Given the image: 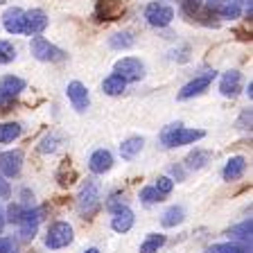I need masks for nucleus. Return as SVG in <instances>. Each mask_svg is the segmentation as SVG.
<instances>
[{"mask_svg":"<svg viewBox=\"0 0 253 253\" xmlns=\"http://www.w3.org/2000/svg\"><path fill=\"white\" fill-rule=\"evenodd\" d=\"M204 136L206 131H201V129H188L181 122H176V125H168L161 131V142L165 147H183V145H192V142L201 140Z\"/></svg>","mask_w":253,"mask_h":253,"instance_id":"obj_1","label":"nucleus"},{"mask_svg":"<svg viewBox=\"0 0 253 253\" xmlns=\"http://www.w3.org/2000/svg\"><path fill=\"white\" fill-rule=\"evenodd\" d=\"M30 52H32L34 59H39V61H47V63H59V61H63V59L68 57L61 47H57L54 43H50L43 37H32Z\"/></svg>","mask_w":253,"mask_h":253,"instance_id":"obj_2","label":"nucleus"},{"mask_svg":"<svg viewBox=\"0 0 253 253\" xmlns=\"http://www.w3.org/2000/svg\"><path fill=\"white\" fill-rule=\"evenodd\" d=\"M100 206V183L95 179H86L77 195V208L82 215H90Z\"/></svg>","mask_w":253,"mask_h":253,"instance_id":"obj_3","label":"nucleus"},{"mask_svg":"<svg viewBox=\"0 0 253 253\" xmlns=\"http://www.w3.org/2000/svg\"><path fill=\"white\" fill-rule=\"evenodd\" d=\"M70 242H73V226H70L68 221H54V224H50V228L45 233V247L50 251L68 247Z\"/></svg>","mask_w":253,"mask_h":253,"instance_id":"obj_4","label":"nucleus"},{"mask_svg":"<svg viewBox=\"0 0 253 253\" xmlns=\"http://www.w3.org/2000/svg\"><path fill=\"white\" fill-rule=\"evenodd\" d=\"M145 18L152 27H168L174 21V9L165 2H149L147 9H145Z\"/></svg>","mask_w":253,"mask_h":253,"instance_id":"obj_5","label":"nucleus"},{"mask_svg":"<svg viewBox=\"0 0 253 253\" xmlns=\"http://www.w3.org/2000/svg\"><path fill=\"white\" fill-rule=\"evenodd\" d=\"M116 73L125 82H140L145 77V63L136 57H122L116 61Z\"/></svg>","mask_w":253,"mask_h":253,"instance_id":"obj_6","label":"nucleus"},{"mask_svg":"<svg viewBox=\"0 0 253 253\" xmlns=\"http://www.w3.org/2000/svg\"><path fill=\"white\" fill-rule=\"evenodd\" d=\"M66 95H68V102L73 104V109L77 113H84L90 104V97H88V88H86L82 82H70L68 88H66Z\"/></svg>","mask_w":253,"mask_h":253,"instance_id":"obj_7","label":"nucleus"},{"mask_svg":"<svg viewBox=\"0 0 253 253\" xmlns=\"http://www.w3.org/2000/svg\"><path fill=\"white\" fill-rule=\"evenodd\" d=\"M215 77H217V73H204V75H199V77H195L192 82H188V84L179 90V100H190V97H195V95H201L212 84Z\"/></svg>","mask_w":253,"mask_h":253,"instance_id":"obj_8","label":"nucleus"},{"mask_svg":"<svg viewBox=\"0 0 253 253\" xmlns=\"http://www.w3.org/2000/svg\"><path fill=\"white\" fill-rule=\"evenodd\" d=\"M45 27H47V16L43 9L25 11V27H23V34H27V37H41V32H45Z\"/></svg>","mask_w":253,"mask_h":253,"instance_id":"obj_9","label":"nucleus"},{"mask_svg":"<svg viewBox=\"0 0 253 253\" xmlns=\"http://www.w3.org/2000/svg\"><path fill=\"white\" fill-rule=\"evenodd\" d=\"M21 168H23V152L18 149H11V152H2L0 154V172L14 179L21 174Z\"/></svg>","mask_w":253,"mask_h":253,"instance_id":"obj_10","label":"nucleus"},{"mask_svg":"<svg viewBox=\"0 0 253 253\" xmlns=\"http://www.w3.org/2000/svg\"><path fill=\"white\" fill-rule=\"evenodd\" d=\"M41 215H43L41 208H27V211L23 212L21 221H18L23 240H32V237L37 235V228H39V224H41Z\"/></svg>","mask_w":253,"mask_h":253,"instance_id":"obj_11","label":"nucleus"},{"mask_svg":"<svg viewBox=\"0 0 253 253\" xmlns=\"http://www.w3.org/2000/svg\"><path fill=\"white\" fill-rule=\"evenodd\" d=\"M2 25L9 34H23V27H25V11L21 7H9V9L2 14Z\"/></svg>","mask_w":253,"mask_h":253,"instance_id":"obj_12","label":"nucleus"},{"mask_svg":"<svg viewBox=\"0 0 253 253\" xmlns=\"http://www.w3.org/2000/svg\"><path fill=\"white\" fill-rule=\"evenodd\" d=\"M113 168V156L109 149H95L88 158V169L93 174H104Z\"/></svg>","mask_w":253,"mask_h":253,"instance_id":"obj_13","label":"nucleus"},{"mask_svg":"<svg viewBox=\"0 0 253 253\" xmlns=\"http://www.w3.org/2000/svg\"><path fill=\"white\" fill-rule=\"evenodd\" d=\"M240 84H242L240 70H228V73H224L219 79V93L224 95V97H235V95L240 93Z\"/></svg>","mask_w":253,"mask_h":253,"instance_id":"obj_14","label":"nucleus"},{"mask_svg":"<svg viewBox=\"0 0 253 253\" xmlns=\"http://www.w3.org/2000/svg\"><path fill=\"white\" fill-rule=\"evenodd\" d=\"M133 212L126 208V206H120V208H116L113 211V217H111V228L116 233H126V231H131L133 226Z\"/></svg>","mask_w":253,"mask_h":253,"instance_id":"obj_15","label":"nucleus"},{"mask_svg":"<svg viewBox=\"0 0 253 253\" xmlns=\"http://www.w3.org/2000/svg\"><path fill=\"white\" fill-rule=\"evenodd\" d=\"M208 9H211L212 14L221 16V18H231V21L240 18V5H237L235 0H211V2H208Z\"/></svg>","mask_w":253,"mask_h":253,"instance_id":"obj_16","label":"nucleus"},{"mask_svg":"<svg viewBox=\"0 0 253 253\" xmlns=\"http://www.w3.org/2000/svg\"><path fill=\"white\" fill-rule=\"evenodd\" d=\"M125 11V0H102L97 5V21H116Z\"/></svg>","mask_w":253,"mask_h":253,"instance_id":"obj_17","label":"nucleus"},{"mask_svg":"<svg viewBox=\"0 0 253 253\" xmlns=\"http://www.w3.org/2000/svg\"><path fill=\"white\" fill-rule=\"evenodd\" d=\"M244 172H247V158L244 156H231L226 161V165H224V172H221V176H224V181H237L242 179Z\"/></svg>","mask_w":253,"mask_h":253,"instance_id":"obj_18","label":"nucleus"},{"mask_svg":"<svg viewBox=\"0 0 253 253\" xmlns=\"http://www.w3.org/2000/svg\"><path fill=\"white\" fill-rule=\"evenodd\" d=\"M0 90L16 100L25 90V79L16 77V75H5V77H0Z\"/></svg>","mask_w":253,"mask_h":253,"instance_id":"obj_19","label":"nucleus"},{"mask_svg":"<svg viewBox=\"0 0 253 253\" xmlns=\"http://www.w3.org/2000/svg\"><path fill=\"white\" fill-rule=\"evenodd\" d=\"M126 88V82L120 77L118 73H111L109 77L102 82V90H104L106 95H111V97H118V95H122Z\"/></svg>","mask_w":253,"mask_h":253,"instance_id":"obj_20","label":"nucleus"},{"mask_svg":"<svg viewBox=\"0 0 253 253\" xmlns=\"http://www.w3.org/2000/svg\"><path fill=\"white\" fill-rule=\"evenodd\" d=\"M142 145H145V140H142L140 136H131V138H126V140L120 145V156L125 158V161H131V158H136L138 154H140Z\"/></svg>","mask_w":253,"mask_h":253,"instance_id":"obj_21","label":"nucleus"},{"mask_svg":"<svg viewBox=\"0 0 253 253\" xmlns=\"http://www.w3.org/2000/svg\"><path fill=\"white\" fill-rule=\"evenodd\" d=\"M211 156L212 154L208 152V149H195V152L188 154L185 165H188V169H201L206 163H211Z\"/></svg>","mask_w":253,"mask_h":253,"instance_id":"obj_22","label":"nucleus"},{"mask_svg":"<svg viewBox=\"0 0 253 253\" xmlns=\"http://www.w3.org/2000/svg\"><path fill=\"white\" fill-rule=\"evenodd\" d=\"M21 133H23V126L18 125V122H2V125H0V142H2V145L14 142Z\"/></svg>","mask_w":253,"mask_h":253,"instance_id":"obj_23","label":"nucleus"},{"mask_svg":"<svg viewBox=\"0 0 253 253\" xmlns=\"http://www.w3.org/2000/svg\"><path fill=\"white\" fill-rule=\"evenodd\" d=\"M183 217H185V212L181 206H169L168 211L163 212V217H161V224H163L165 228H172V226H176V224H181Z\"/></svg>","mask_w":253,"mask_h":253,"instance_id":"obj_24","label":"nucleus"},{"mask_svg":"<svg viewBox=\"0 0 253 253\" xmlns=\"http://www.w3.org/2000/svg\"><path fill=\"white\" fill-rule=\"evenodd\" d=\"M133 43H136V39L131 32H118L109 39V47H113V50H129V47H133Z\"/></svg>","mask_w":253,"mask_h":253,"instance_id":"obj_25","label":"nucleus"},{"mask_svg":"<svg viewBox=\"0 0 253 253\" xmlns=\"http://www.w3.org/2000/svg\"><path fill=\"white\" fill-rule=\"evenodd\" d=\"M251 231H253L251 219H244L242 224H237V226H233L231 231H228V235L235 237V240H242V242H247L249 247H251Z\"/></svg>","mask_w":253,"mask_h":253,"instance_id":"obj_26","label":"nucleus"},{"mask_svg":"<svg viewBox=\"0 0 253 253\" xmlns=\"http://www.w3.org/2000/svg\"><path fill=\"white\" fill-rule=\"evenodd\" d=\"M165 244V235L161 233H149L145 237V242L140 244V253H158V249Z\"/></svg>","mask_w":253,"mask_h":253,"instance_id":"obj_27","label":"nucleus"},{"mask_svg":"<svg viewBox=\"0 0 253 253\" xmlns=\"http://www.w3.org/2000/svg\"><path fill=\"white\" fill-rule=\"evenodd\" d=\"M251 249L242 247V244H235V242H221V244H212L211 253H249Z\"/></svg>","mask_w":253,"mask_h":253,"instance_id":"obj_28","label":"nucleus"},{"mask_svg":"<svg viewBox=\"0 0 253 253\" xmlns=\"http://www.w3.org/2000/svg\"><path fill=\"white\" fill-rule=\"evenodd\" d=\"M59 183L61 185H70V183H75V179H77V174H75V169H73V165H70V161H63L61 163V168H59Z\"/></svg>","mask_w":253,"mask_h":253,"instance_id":"obj_29","label":"nucleus"},{"mask_svg":"<svg viewBox=\"0 0 253 253\" xmlns=\"http://www.w3.org/2000/svg\"><path fill=\"white\" fill-rule=\"evenodd\" d=\"M140 201H142V204H147V206H152V204L163 201V195H161V192H158L154 185H147V188L140 190Z\"/></svg>","mask_w":253,"mask_h":253,"instance_id":"obj_30","label":"nucleus"},{"mask_svg":"<svg viewBox=\"0 0 253 253\" xmlns=\"http://www.w3.org/2000/svg\"><path fill=\"white\" fill-rule=\"evenodd\" d=\"M16 59V47L9 41H0V66H7Z\"/></svg>","mask_w":253,"mask_h":253,"instance_id":"obj_31","label":"nucleus"},{"mask_svg":"<svg viewBox=\"0 0 253 253\" xmlns=\"http://www.w3.org/2000/svg\"><path fill=\"white\" fill-rule=\"evenodd\" d=\"M25 211H27V208L23 204H9V208H7V212H5V219L11 221V224H18Z\"/></svg>","mask_w":253,"mask_h":253,"instance_id":"obj_32","label":"nucleus"},{"mask_svg":"<svg viewBox=\"0 0 253 253\" xmlns=\"http://www.w3.org/2000/svg\"><path fill=\"white\" fill-rule=\"evenodd\" d=\"M57 142H59V138L54 136V133H50V136H45L41 140V145H39V152H41V154H52L54 149H57Z\"/></svg>","mask_w":253,"mask_h":253,"instance_id":"obj_33","label":"nucleus"},{"mask_svg":"<svg viewBox=\"0 0 253 253\" xmlns=\"http://www.w3.org/2000/svg\"><path fill=\"white\" fill-rule=\"evenodd\" d=\"M154 188H156L158 192L165 197V195H169V192H172L174 181L169 179V176H158V179H156V185H154Z\"/></svg>","mask_w":253,"mask_h":253,"instance_id":"obj_34","label":"nucleus"},{"mask_svg":"<svg viewBox=\"0 0 253 253\" xmlns=\"http://www.w3.org/2000/svg\"><path fill=\"white\" fill-rule=\"evenodd\" d=\"M181 9H183L185 16H195L197 9H199V0H183V2H181Z\"/></svg>","mask_w":253,"mask_h":253,"instance_id":"obj_35","label":"nucleus"},{"mask_svg":"<svg viewBox=\"0 0 253 253\" xmlns=\"http://www.w3.org/2000/svg\"><path fill=\"white\" fill-rule=\"evenodd\" d=\"M0 253H16L14 237H0Z\"/></svg>","mask_w":253,"mask_h":253,"instance_id":"obj_36","label":"nucleus"},{"mask_svg":"<svg viewBox=\"0 0 253 253\" xmlns=\"http://www.w3.org/2000/svg\"><path fill=\"white\" fill-rule=\"evenodd\" d=\"M11 197V185L5 176H0V199H9Z\"/></svg>","mask_w":253,"mask_h":253,"instance_id":"obj_37","label":"nucleus"},{"mask_svg":"<svg viewBox=\"0 0 253 253\" xmlns=\"http://www.w3.org/2000/svg\"><path fill=\"white\" fill-rule=\"evenodd\" d=\"M11 104H14V97H9V95H5L0 90V111H9Z\"/></svg>","mask_w":253,"mask_h":253,"instance_id":"obj_38","label":"nucleus"},{"mask_svg":"<svg viewBox=\"0 0 253 253\" xmlns=\"http://www.w3.org/2000/svg\"><path fill=\"white\" fill-rule=\"evenodd\" d=\"M5 224H7V219H5V211H2V206H0V233H2Z\"/></svg>","mask_w":253,"mask_h":253,"instance_id":"obj_39","label":"nucleus"},{"mask_svg":"<svg viewBox=\"0 0 253 253\" xmlns=\"http://www.w3.org/2000/svg\"><path fill=\"white\" fill-rule=\"evenodd\" d=\"M237 5H247V11H249V16H251V0H235Z\"/></svg>","mask_w":253,"mask_h":253,"instance_id":"obj_40","label":"nucleus"},{"mask_svg":"<svg viewBox=\"0 0 253 253\" xmlns=\"http://www.w3.org/2000/svg\"><path fill=\"white\" fill-rule=\"evenodd\" d=\"M247 95H249V100L253 97V82H249V86H247Z\"/></svg>","mask_w":253,"mask_h":253,"instance_id":"obj_41","label":"nucleus"},{"mask_svg":"<svg viewBox=\"0 0 253 253\" xmlns=\"http://www.w3.org/2000/svg\"><path fill=\"white\" fill-rule=\"evenodd\" d=\"M84 253H100V249H95V247H90V249H86Z\"/></svg>","mask_w":253,"mask_h":253,"instance_id":"obj_42","label":"nucleus"},{"mask_svg":"<svg viewBox=\"0 0 253 253\" xmlns=\"http://www.w3.org/2000/svg\"><path fill=\"white\" fill-rule=\"evenodd\" d=\"M2 2H5V0H0V5H2Z\"/></svg>","mask_w":253,"mask_h":253,"instance_id":"obj_43","label":"nucleus"}]
</instances>
